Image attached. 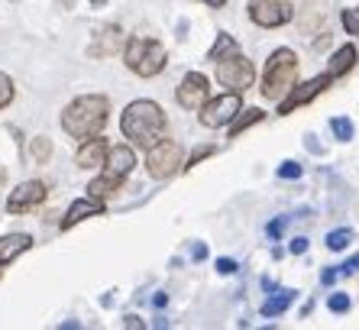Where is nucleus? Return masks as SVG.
<instances>
[{
    "mask_svg": "<svg viewBox=\"0 0 359 330\" xmlns=\"http://www.w3.org/2000/svg\"><path fill=\"white\" fill-rule=\"evenodd\" d=\"M294 17V10L285 4V0H252L250 4V20L262 29H276V26H285Z\"/></svg>",
    "mask_w": 359,
    "mask_h": 330,
    "instance_id": "nucleus-9",
    "label": "nucleus"
},
{
    "mask_svg": "<svg viewBox=\"0 0 359 330\" xmlns=\"http://www.w3.org/2000/svg\"><path fill=\"white\" fill-rule=\"evenodd\" d=\"M29 246H33V237H29V233H10V237H0V269H4L7 263H13L17 256H23Z\"/></svg>",
    "mask_w": 359,
    "mask_h": 330,
    "instance_id": "nucleus-16",
    "label": "nucleus"
},
{
    "mask_svg": "<svg viewBox=\"0 0 359 330\" xmlns=\"http://www.w3.org/2000/svg\"><path fill=\"white\" fill-rule=\"evenodd\" d=\"M337 275H340V272H334V269H327V272L320 275V282H324V285H334V282H337Z\"/></svg>",
    "mask_w": 359,
    "mask_h": 330,
    "instance_id": "nucleus-34",
    "label": "nucleus"
},
{
    "mask_svg": "<svg viewBox=\"0 0 359 330\" xmlns=\"http://www.w3.org/2000/svg\"><path fill=\"white\" fill-rule=\"evenodd\" d=\"M175 98H178V104H182L184 110H201L204 104H208V98H210V81L201 72H188L182 78V84H178Z\"/></svg>",
    "mask_w": 359,
    "mask_h": 330,
    "instance_id": "nucleus-10",
    "label": "nucleus"
},
{
    "mask_svg": "<svg viewBox=\"0 0 359 330\" xmlns=\"http://www.w3.org/2000/svg\"><path fill=\"white\" fill-rule=\"evenodd\" d=\"M350 243H353V230H346V227H343V230H330V233H327V246L334 249V253L346 249Z\"/></svg>",
    "mask_w": 359,
    "mask_h": 330,
    "instance_id": "nucleus-20",
    "label": "nucleus"
},
{
    "mask_svg": "<svg viewBox=\"0 0 359 330\" xmlns=\"http://www.w3.org/2000/svg\"><path fill=\"white\" fill-rule=\"evenodd\" d=\"M285 227H288V220H272V223H269V237H278Z\"/></svg>",
    "mask_w": 359,
    "mask_h": 330,
    "instance_id": "nucleus-31",
    "label": "nucleus"
},
{
    "mask_svg": "<svg viewBox=\"0 0 359 330\" xmlns=\"http://www.w3.org/2000/svg\"><path fill=\"white\" fill-rule=\"evenodd\" d=\"M46 201V185L42 182H23L17 188L10 191L7 198V211L10 214H26V211H33L36 204Z\"/></svg>",
    "mask_w": 359,
    "mask_h": 330,
    "instance_id": "nucleus-12",
    "label": "nucleus"
},
{
    "mask_svg": "<svg viewBox=\"0 0 359 330\" xmlns=\"http://www.w3.org/2000/svg\"><path fill=\"white\" fill-rule=\"evenodd\" d=\"M126 327H142V321H140V317H133V314H130V317H126Z\"/></svg>",
    "mask_w": 359,
    "mask_h": 330,
    "instance_id": "nucleus-35",
    "label": "nucleus"
},
{
    "mask_svg": "<svg viewBox=\"0 0 359 330\" xmlns=\"http://www.w3.org/2000/svg\"><path fill=\"white\" fill-rule=\"evenodd\" d=\"M343 272H346V275H350V272H359V256H353L350 263L343 265Z\"/></svg>",
    "mask_w": 359,
    "mask_h": 330,
    "instance_id": "nucleus-33",
    "label": "nucleus"
},
{
    "mask_svg": "<svg viewBox=\"0 0 359 330\" xmlns=\"http://www.w3.org/2000/svg\"><path fill=\"white\" fill-rule=\"evenodd\" d=\"M262 117H266V114H262L259 107H250V110H243V107H240V114H236L233 120H230V136H240V133L246 130V126L259 124Z\"/></svg>",
    "mask_w": 359,
    "mask_h": 330,
    "instance_id": "nucleus-19",
    "label": "nucleus"
},
{
    "mask_svg": "<svg viewBox=\"0 0 359 330\" xmlns=\"http://www.w3.org/2000/svg\"><path fill=\"white\" fill-rule=\"evenodd\" d=\"M59 4H62V7H65V10H72V7H75V0H59Z\"/></svg>",
    "mask_w": 359,
    "mask_h": 330,
    "instance_id": "nucleus-37",
    "label": "nucleus"
},
{
    "mask_svg": "<svg viewBox=\"0 0 359 330\" xmlns=\"http://www.w3.org/2000/svg\"><path fill=\"white\" fill-rule=\"evenodd\" d=\"M204 256H208V246L194 243V246H191V259H204Z\"/></svg>",
    "mask_w": 359,
    "mask_h": 330,
    "instance_id": "nucleus-32",
    "label": "nucleus"
},
{
    "mask_svg": "<svg viewBox=\"0 0 359 330\" xmlns=\"http://www.w3.org/2000/svg\"><path fill=\"white\" fill-rule=\"evenodd\" d=\"M204 4H208V7H224L226 0H204Z\"/></svg>",
    "mask_w": 359,
    "mask_h": 330,
    "instance_id": "nucleus-36",
    "label": "nucleus"
},
{
    "mask_svg": "<svg viewBox=\"0 0 359 330\" xmlns=\"http://www.w3.org/2000/svg\"><path fill=\"white\" fill-rule=\"evenodd\" d=\"M100 211H104V201H100V198H78L75 204L68 207L65 220H62V230H72L75 223L88 220V217H97Z\"/></svg>",
    "mask_w": 359,
    "mask_h": 330,
    "instance_id": "nucleus-14",
    "label": "nucleus"
},
{
    "mask_svg": "<svg viewBox=\"0 0 359 330\" xmlns=\"http://www.w3.org/2000/svg\"><path fill=\"white\" fill-rule=\"evenodd\" d=\"M353 65H356V49H353V46H340V49L334 52V58H330V65H327V74H330V78H340V74H346Z\"/></svg>",
    "mask_w": 359,
    "mask_h": 330,
    "instance_id": "nucleus-17",
    "label": "nucleus"
},
{
    "mask_svg": "<svg viewBox=\"0 0 359 330\" xmlns=\"http://www.w3.org/2000/svg\"><path fill=\"white\" fill-rule=\"evenodd\" d=\"M240 107L243 104H240V94L236 91H226V94H220V98H214V100L208 98V104L201 107V124L208 126V130L230 126V120L240 114Z\"/></svg>",
    "mask_w": 359,
    "mask_h": 330,
    "instance_id": "nucleus-8",
    "label": "nucleus"
},
{
    "mask_svg": "<svg viewBox=\"0 0 359 330\" xmlns=\"http://www.w3.org/2000/svg\"><path fill=\"white\" fill-rule=\"evenodd\" d=\"M210 152H214V146H201L198 152H194V156H191V162H188V165H198L201 159H204V156H210Z\"/></svg>",
    "mask_w": 359,
    "mask_h": 330,
    "instance_id": "nucleus-30",
    "label": "nucleus"
},
{
    "mask_svg": "<svg viewBox=\"0 0 359 330\" xmlns=\"http://www.w3.org/2000/svg\"><path fill=\"white\" fill-rule=\"evenodd\" d=\"M327 305H330V311L343 314V311H350V298H346V295H340V291H337V295H330V301H327Z\"/></svg>",
    "mask_w": 359,
    "mask_h": 330,
    "instance_id": "nucleus-26",
    "label": "nucleus"
},
{
    "mask_svg": "<svg viewBox=\"0 0 359 330\" xmlns=\"http://www.w3.org/2000/svg\"><path fill=\"white\" fill-rule=\"evenodd\" d=\"M230 52H236V39H230L226 33H220V39H217V46L208 52V58L210 62H217V58H224V55H230Z\"/></svg>",
    "mask_w": 359,
    "mask_h": 330,
    "instance_id": "nucleus-21",
    "label": "nucleus"
},
{
    "mask_svg": "<svg viewBox=\"0 0 359 330\" xmlns=\"http://www.w3.org/2000/svg\"><path fill=\"white\" fill-rule=\"evenodd\" d=\"M120 130L130 143L136 146L149 149L162 140V133H165V114H162L159 104H152V100H133L130 107L123 110L120 117Z\"/></svg>",
    "mask_w": 359,
    "mask_h": 330,
    "instance_id": "nucleus-1",
    "label": "nucleus"
},
{
    "mask_svg": "<svg viewBox=\"0 0 359 330\" xmlns=\"http://www.w3.org/2000/svg\"><path fill=\"white\" fill-rule=\"evenodd\" d=\"M292 301H294V291L292 289L276 291L272 298H266V301H262V314H266V317H278V314H285L288 308H292Z\"/></svg>",
    "mask_w": 359,
    "mask_h": 330,
    "instance_id": "nucleus-18",
    "label": "nucleus"
},
{
    "mask_svg": "<svg viewBox=\"0 0 359 330\" xmlns=\"http://www.w3.org/2000/svg\"><path fill=\"white\" fill-rule=\"evenodd\" d=\"M343 29L350 36H359V10H343Z\"/></svg>",
    "mask_w": 359,
    "mask_h": 330,
    "instance_id": "nucleus-25",
    "label": "nucleus"
},
{
    "mask_svg": "<svg viewBox=\"0 0 359 330\" xmlns=\"http://www.w3.org/2000/svg\"><path fill=\"white\" fill-rule=\"evenodd\" d=\"M304 249H308V239H304V237H294L292 239V253H294V256H301Z\"/></svg>",
    "mask_w": 359,
    "mask_h": 330,
    "instance_id": "nucleus-29",
    "label": "nucleus"
},
{
    "mask_svg": "<svg viewBox=\"0 0 359 330\" xmlns=\"http://www.w3.org/2000/svg\"><path fill=\"white\" fill-rule=\"evenodd\" d=\"M91 4H94V7H104V4H107V0H91Z\"/></svg>",
    "mask_w": 359,
    "mask_h": 330,
    "instance_id": "nucleus-38",
    "label": "nucleus"
},
{
    "mask_svg": "<svg viewBox=\"0 0 359 330\" xmlns=\"http://www.w3.org/2000/svg\"><path fill=\"white\" fill-rule=\"evenodd\" d=\"M107 152H110V146H107V140H84V146L78 149V156H75V162L81 165V169H100V165L107 162Z\"/></svg>",
    "mask_w": 359,
    "mask_h": 330,
    "instance_id": "nucleus-15",
    "label": "nucleus"
},
{
    "mask_svg": "<svg viewBox=\"0 0 359 330\" xmlns=\"http://www.w3.org/2000/svg\"><path fill=\"white\" fill-rule=\"evenodd\" d=\"M182 165V146L175 140H159L156 146H149V156H146V169H149L152 178H172Z\"/></svg>",
    "mask_w": 359,
    "mask_h": 330,
    "instance_id": "nucleus-7",
    "label": "nucleus"
},
{
    "mask_svg": "<svg viewBox=\"0 0 359 330\" xmlns=\"http://www.w3.org/2000/svg\"><path fill=\"white\" fill-rule=\"evenodd\" d=\"M278 178H301V165L298 162H282L278 165Z\"/></svg>",
    "mask_w": 359,
    "mask_h": 330,
    "instance_id": "nucleus-27",
    "label": "nucleus"
},
{
    "mask_svg": "<svg viewBox=\"0 0 359 330\" xmlns=\"http://www.w3.org/2000/svg\"><path fill=\"white\" fill-rule=\"evenodd\" d=\"M330 130H334V136L340 143H350L353 140V124L346 120V117H337V120H330Z\"/></svg>",
    "mask_w": 359,
    "mask_h": 330,
    "instance_id": "nucleus-23",
    "label": "nucleus"
},
{
    "mask_svg": "<svg viewBox=\"0 0 359 330\" xmlns=\"http://www.w3.org/2000/svg\"><path fill=\"white\" fill-rule=\"evenodd\" d=\"M123 58H126V68L140 78H152V74H159L165 68L168 55H165V46L156 39H146V36H133V39L126 42L123 49Z\"/></svg>",
    "mask_w": 359,
    "mask_h": 330,
    "instance_id": "nucleus-5",
    "label": "nucleus"
},
{
    "mask_svg": "<svg viewBox=\"0 0 359 330\" xmlns=\"http://www.w3.org/2000/svg\"><path fill=\"white\" fill-rule=\"evenodd\" d=\"M217 272L220 275H233L236 272V263H233V259H217Z\"/></svg>",
    "mask_w": 359,
    "mask_h": 330,
    "instance_id": "nucleus-28",
    "label": "nucleus"
},
{
    "mask_svg": "<svg viewBox=\"0 0 359 330\" xmlns=\"http://www.w3.org/2000/svg\"><path fill=\"white\" fill-rule=\"evenodd\" d=\"M120 49H123V29H120V26H104V29H97L91 46H88V55L110 58V55H117Z\"/></svg>",
    "mask_w": 359,
    "mask_h": 330,
    "instance_id": "nucleus-13",
    "label": "nucleus"
},
{
    "mask_svg": "<svg viewBox=\"0 0 359 330\" xmlns=\"http://www.w3.org/2000/svg\"><path fill=\"white\" fill-rule=\"evenodd\" d=\"M29 156H33L36 162H49V156H52V143L46 140V136H36V140L29 143Z\"/></svg>",
    "mask_w": 359,
    "mask_h": 330,
    "instance_id": "nucleus-22",
    "label": "nucleus"
},
{
    "mask_svg": "<svg viewBox=\"0 0 359 330\" xmlns=\"http://www.w3.org/2000/svg\"><path fill=\"white\" fill-rule=\"evenodd\" d=\"M13 94H17V91H13V81H10V74L0 72V110H4L10 100H13Z\"/></svg>",
    "mask_w": 359,
    "mask_h": 330,
    "instance_id": "nucleus-24",
    "label": "nucleus"
},
{
    "mask_svg": "<svg viewBox=\"0 0 359 330\" xmlns=\"http://www.w3.org/2000/svg\"><path fill=\"white\" fill-rule=\"evenodd\" d=\"M294 78H298V55L292 49L272 52V58L266 62V74H262V98L282 100L294 88Z\"/></svg>",
    "mask_w": 359,
    "mask_h": 330,
    "instance_id": "nucleus-3",
    "label": "nucleus"
},
{
    "mask_svg": "<svg viewBox=\"0 0 359 330\" xmlns=\"http://www.w3.org/2000/svg\"><path fill=\"white\" fill-rule=\"evenodd\" d=\"M252 78H256V65H252L246 55H240V52H230V55L217 58V81L224 84L226 91H246L252 84Z\"/></svg>",
    "mask_w": 359,
    "mask_h": 330,
    "instance_id": "nucleus-6",
    "label": "nucleus"
},
{
    "mask_svg": "<svg viewBox=\"0 0 359 330\" xmlns=\"http://www.w3.org/2000/svg\"><path fill=\"white\" fill-rule=\"evenodd\" d=\"M327 84H330V74H318V78H311V81L298 84V88H292V91L285 94L282 100H278V114H292V110H298L301 104H308V100H314L320 91H324Z\"/></svg>",
    "mask_w": 359,
    "mask_h": 330,
    "instance_id": "nucleus-11",
    "label": "nucleus"
},
{
    "mask_svg": "<svg viewBox=\"0 0 359 330\" xmlns=\"http://www.w3.org/2000/svg\"><path fill=\"white\" fill-rule=\"evenodd\" d=\"M107 110L110 104L104 94H84V98H75L62 110V126L75 140H91L107 124Z\"/></svg>",
    "mask_w": 359,
    "mask_h": 330,
    "instance_id": "nucleus-2",
    "label": "nucleus"
},
{
    "mask_svg": "<svg viewBox=\"0 0 359 330\" xmlns=\"http://www.w3.org/2000/svg\"><path fill=\"white\" fill-rule=\"evenodd\" d=\"M136 165V156L130 146H110L107 152V162H104V175L100 178H94L91 185H88V191H91V198H107V194H114V191L123 185V178L130 172H133Z\"/></svg>",
    "mask_w": 359,
    "mask_h": 330,
    "instance_id": "nucleus-4",
    "label": "nucleus"
}]
</instances>
